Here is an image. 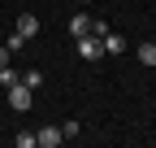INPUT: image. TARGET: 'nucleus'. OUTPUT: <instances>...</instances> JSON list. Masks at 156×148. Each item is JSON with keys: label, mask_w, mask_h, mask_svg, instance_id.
Listing matches in <instances>:
<instances>
[{"label": "nucleus", "mask_w": 156, "mask_h": 148, "mask_svg": "<svg viewBox=\"0 0 156 148\" xmlns=\"http://www.w3.org/2000/svg\"><path fill=\"white\" fill-rule=\"evenodd\" d=\"M17 79H22V70H13V65H0V87H5V91H9Z\"/></svg>", "instance_id": "obj_8"}, {"label": "nucleus", "mask_w": 156, "mask_h": 148, "mask_svg": "<svg viewBox=\"0 0 156 148\" xmlns=\"http://www.w3.org/2000/svg\"><path fill=\"white\" fill-rule=\"evenodd\" d=\"M9 57H13V52H9L5 44H0V65H9Z\"/></svg>", "instance_id": "obj_13"}, {"label": "nucleus", "mask_w": 156, "mask_h": 148, "mask_svg": "<svg viewBox=\"0 0 156 148\" xmlns=\"http://www.w3.org/2000/svg\"><path fill=\"white\" fill-rule=\"evenodd\" d=\"M17 35H22V39H35V35H39V17L35 13H22V17H17Z\"/></svg>", "instance_id": "obj_6"}, {"label": "nucleus", "mask_w": 156, "mask_h": 148, "mask_svg": "<svg viewBox=\"0 0 156 148\" xmlns=\"http://www.w3.org/2000/svg\"><path fill=\"white\" fill-rule=\"evenodd\" d=\"M78 57H83V61H100V57H104L100 35H83V39H78Z\"/></svg>", "instance_id": "obj_2"}, {"label": "nucleus", "mask_w": 156, "mask_h": 148, "mask_svg": "<svg viewBox=\"0 0 156 148\" xmlns=\"http://www.w3.org/2000/svg\"><path fill=\"white\" fill-rule=\"evenodd\" d=\"M22 83H26V87H35V91H39V87H44V70H35V65H30V70H26V74H22Z\"/></svg>", "instance_id": "obj_9"}, {"label": "nucleus", "mask_w": 156, "mask_h": 148, "mask_svg": "<svg viewBox=\"0 0 156 148\" xmlns=\"http://www.w3.org/2000/svg\"><path fill=\"white\" fill-rule=\"evenodd\" d=\"M78 131H83V126H78V122H74V118H69V122H65V126H61V135H65V139H74V135H78Z\"/></svg>", "instance_id": "obj_12"}, {"label": "nucleus", "mask_w": 156, "mask_h": 148, "mask_svg": "<svg viewBox=\"0 0 156 148\" xmlns=\"http://www.w3.org/2000/svg\"><path fill=\"white\" fill-rule=\"evenodd\" d=\"M78 5H91V0H78Z\"/></svg>", "instance_id": "obj_14"}, {"label": "nucleus", "mask_w": 156, "mask_h": 148, "mask_svg": "<svg viewBox=\"0 0 156 148\" xmlns=\"http://www.w3.org/2000/svg\"><path fill=\"white\" fill-rule=\"evenodd\" d=\"M5 48H9V52H17V48H26V39H22V35H17V31H13L9 39H5Z\"/></svg>", "instance_id": "obj_11"}, {"label": "nucleus", "mask_w": 156, "mask_h": 148, "mask_svg": "<svg viewBox=\"0 0 156 148\" xmlns=\"http://www.w3.org/2000/svg\"><path fill=\"white\" fill-rule=\"evenodd\" d=\"M5 100H9V109H13V113H26V109L35 105V87H26L22 79H17V83L5 91Z\"/></svg>", "instance_id": "obj_1"}, {"label": "nucleus", "mask_w": 156, "mask_h": 148, "mask_svg": "<svg viewBox=\"0 0 156 148\" xmlns=\"http://www.w3.org/2000/svg\"><path fill=\"white\" fill-rule=\"evenodd\" d=\"M35 144L39 148H61L65 135H61V126H44V131H35Z\"/></svg>", "instance_id": "obj_3"}, {"label": "nucleus", "mask_w": 156, "mask_h": 148, "mask_svg": "<svg viewBox=\"0 0 156 148\" xmlns=\"http://www.w3.org/2000/svg\"><path fill=\"white\" fill-rule=\"evenodd\" d=\"M13 144H17V148H35V131H17Z\"/></svg>", "instance_id": "obj_10"}, {"label": "nucleus", "mask_w": 156, "mask_h": 148, "mask_svg": "<svg viewBox=\"0 0 156 148\" xmlns=\"http://www.w3.org/2000/svg\"><path fill=\"white\" fill-rule=\"evenodd\" d=\"M100 44H104V57H122V52H126V39H122L117 31H104Z\"/></svg>", "instance_id": "obj_4"}, {"label": "nucleus", "mask_w": 156, "mask_h": 148, "mask_svg": "<svg viewBox=\"0 0 156 148\" xmlns=\"http://www.w3.org/2000/svg\"><path fill=\"white\" fill-rule=\"evenodd\" d=\"M65 31L74 35V39H83V35H91V13H74L69 22H65Z\"/></svg>", "instance_id": "obj_5"}, {"label": "nucleus", "mask_w": 156, "mask_h": 148, "mask_svg": "<svg viewBox=\"0 0 156 148\" xmlns=\"http://www.w3.org/2000/svg\"><path fill=\"white\" fill-rule=\"evenodd\" d=\"M134 57H139V65H156V44H152V39H143L139 48H134Z\"/></svg>", "instance_id": "obj_7"}]
</instances>
